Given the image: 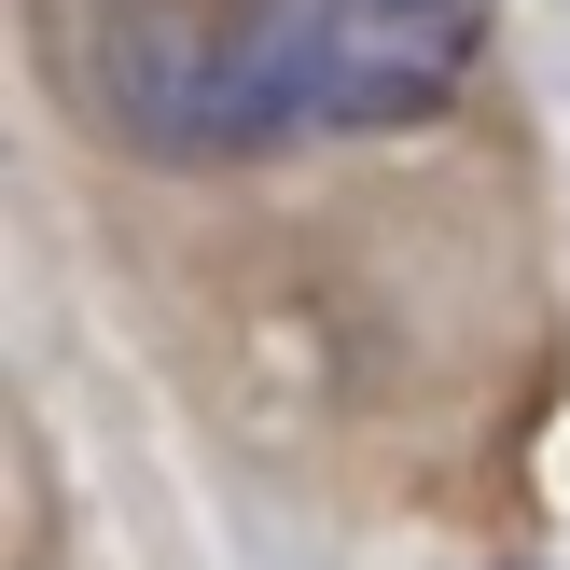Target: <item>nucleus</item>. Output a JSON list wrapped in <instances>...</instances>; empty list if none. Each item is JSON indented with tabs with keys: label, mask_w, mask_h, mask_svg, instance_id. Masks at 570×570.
<instances>
[{
	"label": "nucleus",
	"mask_w": 570,
	"mask_h": 570,
	"mask_svg": "<svg viewBox=\"0 0 570 570\" xmlns=\"http://www.w3.org/2000/svg\"><path fill=\"white\" fill-rule=\"evenodd\" d=\"M42 42L98 139L154 167H237L460 98L488 0H42Z\"/></svg>",
	"instance_id": "1"
}]
</instances>
